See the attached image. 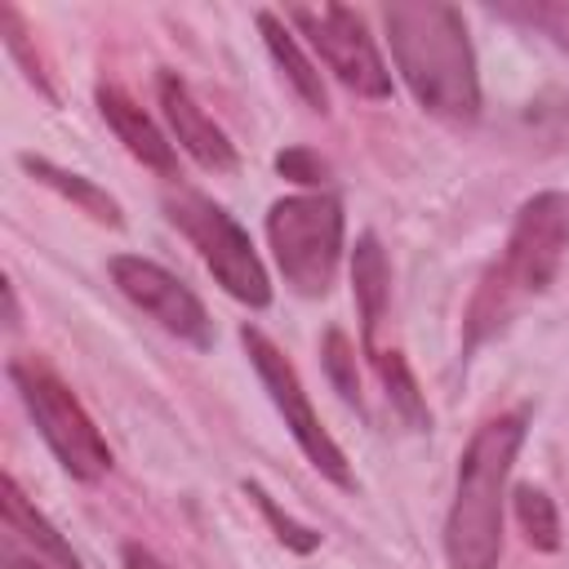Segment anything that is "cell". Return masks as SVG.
I'll list each match as a JSON object with an SVG mask.
<instances>
[{
    "label": "cell",
    "mask_w": 569,
    "mask_h": 569,
    "mask_svg": "<svg viewBox=\"0 0 569 569\" xmlns=\"http://www.w3.org/2000/svg\"><path fill=\"white\" fill-rule=\"evenodd\" d=\"M391 62L413 102L440 120L480 116V76L467 22L445 0H391L382 4Z\"/></svg>",
    "instance_id": "cell-1"
},
{
    "label": "cell",
    "mask_w": 569,
    "mask_h": 569,
    "mask_svg": "<svg viewBox=\"0 0 569 569\" xmlns=\"http://www.w3.org/2000/svg\"><path fill=\"white\" fill-rule=\"evenodd\" d=\"M529 436V413L511 409L485 418L467 440L453 476V502L445 516V560L449 569H498L502 560V493L516 453Z\"/></svg>",
    "instance_id": "cell-2"
},
{
    "label": "cell",
    "mask_w": 569,
    "mask_h": 569,
    "mask_svg": "<svg viewBox=\"0 0 569 569\" xmlns=\"http://www.w3.org/2000/svg\"><path fill=\"white\" fill-rule=\"evenodd\" d=\"M569 249V196L565 191H538L516 209L511 236L502 244V258L485 271L471 307H467V347L485 342L502 329V320L533 293H542Z\"/></svg>",
    "instance_id": "cell-3"
},
{
    "label": "cell",
    "mask_w": 569,
    "mask_h": 569,
    "mask_svg": "<svg viewBox=\"0 0 569 569\" xmlns=\"http://www.w3.org/2000/svg\"><path fill=\"white\" fill-rule=\"evenodd\" d=\"M342 200L333 191L284 196L267 209V240L284 284L302 298H325L342 262Z\"/></svg>",
    "instance_id": "cell-4"
},
{
    "label": "cell",
    "mask_w": 569,
    "mask_h": 569,
    "mask_svg": "<svg viewBox=\"0 0 569 569\" xmlns=\"http://www.w3.org/2000/svg\"><path fill=\"white\" fill-rule=\"evenodd\" d=\"M9 382L22 396L40 440L53 449V458L62 462L67 476L93 485L111 471V449H107L102 431L93 427L84 405L71 396V387L49 365H40L36 356H18V360H9Z\"/></svg>",
    "instance_id": "cell-5"
},
{
    "label": "cell",
    "mask_w": 569,
    "mask_h": 569,
    "mask_svg": "<svg viewBox=\"0 0 569 569\" xmlns=\"http://www.w3.org/2000/svg\"><path fill=\"white\" fill-rule=\"evenodd\" d=\"M164 213L169 222L191 240V249L204 258V267L213 271V280L244 307L262 311L271 307V280H267V267L262 258L253 253L244 227L218 204L209 200L204 191H191V187H173L164 191Z\"/></svg>",
    "instance_id": "cell-6"
},
{
    "label": "cell",
    "mask_w": 569,
    "mask_h": 569,
    "mask_svg": "<svg viewBox=\"0 0 569 569\" xmlns=\"http://www.w3.org/2000/svg\"><path fill=\"white\" fill-rule=\"evenodd\" d=\"M240 347H244V356H249V365H253L258 382L267 387V396H271L276 413L284 418V427H289L293 445L307 453V462H311L325 480H333L338 489H356L351 462H347V453L338 449V440L325 431L320 413L311 409V400H307V391H302V378H298L293 360H289V356H284V351H280L262 329H253V325H240Z\"/></svg>",
    "instance_id": "cell-7"
},
{
    "label": "cell",
    "mask_w": 569,
    "mask_h": 569,
    "mask_svg": "<svg viewBox=\"0 0 569 569\" xmlns=\"http://www.w3.org/2000/svg\"><path fill=\"white\" fill-rule=\"evenodd\" d=\"M284 22H293L307 44L320 53V62L360 98H391V71L365 27V18L347 4H289L284 9Z\"/></svg>",
    "instance_id": "cell-8"
},
{
    "label": "cell",
    "mask_w": 569,
    "mask_h": 569,
    "mask_svg": "<svg viewBox=\"0 0 569 569\" xmlns=\"http://www.w3.org/2000/svg\"><path fill=\"white\" fill-rule=\"evenodd\" d=\"M107 271H111V284L142 316H151L164 333H173V338H182V342H191L200 351L213 347V320H209L204 302L169 267H160V262H151L142 253H116L107 262Z\"/></svg>",
    "instance_id": "cell-9"
},
{
    "label": "cell",
    "mask_w": 569,
    "mask_h": 569,
    "mask_svg": "<svg viewBox=\"0 0 569 569\" xmlns=\"http://www.w3.org/2000/svg\"><path fill=\"white\" fill-rule=\"evenodd\" d=\"M156 93H160V107H164V120L173 129V142L209 173H236L240 156H236V142L222 133V124L196 102V93L187 89V80L178 71H160L156 76Z\"/></svg>",
    "instance_id": "cell-10"
},
{
    "label": "cell",
    "mask_w": 569,
    "mask_h": 569,
    "mask_svg": "<svg viewBox=\"0 0 569 569\" xmlns=\"http://www.w3.org/2000/svg\"><path fill=\"white\" fill-rule=\"evenodd\" d=\"M93 98H98L102 120L111 124V133L124 142V151H129L138 164L156 169L160 178H178V151H173V142L156 129V120H151L124 89H116V84H98Z\"/></svg>",
    "instance_id": "cell-11"
},
{
    "label": "cell",
    "mask_w": 569,
    "mask_h": 569,
    "mask_svg": "<svg viewBox=\"0 0 569 569\" xmlns=\"http://www.w3.org/2000/svg\"><path fill=\"white\" fill-rule=\"evenodd\" d=\"M0 520H4V538L27 547L31 556H40V560H49L58 569H80V556L71 551V542L49 525L44 511H36V502L18 489L13 476L0 480Z\"/></svg>",
    "instance_id": "cell-12"
},
{
    "label": "cell",
    "mask_w": 569,
    "mask_h": 569,
    "mask_svg": "<svg viewBox=\"0 0 569 569\" xmlns=\"http://www.w3.org/2000/svg\"><path fill=\"white\" fill-rule=\"evenodd\" d=\"M351 293L360 311V347L382 342V325L391 311V267L373 231H365L351 249Z\"/></svg>",
    "instance_id": "cell-13"
},
{
    "label": "cell",
    "mask_w": 569,
    "mask_h": 569,
    "mask_svg": "<svg viewBox=\"0 0 569 569\" xmlns=\"http://www.w3.org/2000/svg\"><path fill=\"white\" fill-rule=\"evenodd\" d=\"M258 31H262V44H267V53L276 58V67L284 71V80L293 84V93L311 107V111H329V93H325V80H320V71H316V62L302 53V44H298V36L284 27V18L280 13H271V9H262L258 13Z\"/></svg>",
    "instance_id": "cell-14"
},
{
    "label": "cell",
    "mask_w": 569,
    "mask_h": 569,
    "mask_svg": "<svg viewBox=\"0 0 569 569\" xmlns=\"http://www.w3.org/2000/svg\"><path fill=\"white\" fill-rule=\"evenodd\" d=\"M18 164H22L40 187L58 191V196H62V200H71L80 213H89L93 222H102V227H124V213H120L116 196H107L93 178L71 173V169H62V164H53V160H44V156H31V151H22V156H18Z\"/></svg>",
    "instance_id": "cell-15"
},
{
    "label": "cell",
    "mask_w": 569,
    "mask_h": 569,
    "mask_svg": "<svg viewBox=\"0 0 569 569\" xmlns=\"http://www.w3.org/2000/svg\"><path fill=\"white\" fill-rule=\"evenodd\" d=\"M365 356H369V365H373V373H378V382H382L391 409H396L413 431H427V427H431V409H427V400H422V391H418V378L409 373L400 347L378 342V347H365Z\"/></svg>",
    "instance_id": "cell-16"
},
{
    "label": "cell",
    "mask_w": 569,
    "mask_h": 569,
    "mask_svg": "<svg viewBox=\"0 0 569 569\" xmlns=\"http://www.w3.org/2000/svg\"><path fill=\"white\" fill-rule=\"evenodd\" d=\"M511 507H516L520 533L529 538L533 551H560V516H556V502H551L542 489H533V485H516Z\"/></svg>",
    "instance_id": "cell-17"
},
{
    "label": "cell",
    "mask_w": 569,
    "mask_h": 569,
    "mask_svg": "<svg viewBox=\"0 0 569 569\" xmlns=\"http://www.w3.org/2000/svg\"><path fill=\"white\" fill-rule=\"evenodd\" d=\"M489 13L502 18V22L529 27V31L547 36L556 49L569 53V4H560V0H516V4H489Z\"/></svg>",
    "instance_id": "cell-18"
},
{
    "label": "cell",
    "mask_w": 569,
    "mask_h": 569,
    "mask_svg": "<svg viewBox=\"0 0 569 569\" xmlns=\"http://www.w3.org/2000/svg\"><path fill=\"white\" fill-rule=\"evenodd\" d=\"M320 360H325V373H329L333 391H338L347 405L365 409V400H360V378H356V347H351V338H347L342 329H329V333H325Z\"/></svg>",
    "instance_id": "cell-19"
},
{
    "label": "cell",
    "mask_w": 569,
    "mask_h": 569,
    "mask_svg": "<svg viewBox=\"0 0 569 569\" xmlns=\"http://www.w3.org/2000/svg\"><path fill=\"white\" fill-rule=\"evenodd\" d=\"M240 489H244V493L253 498V507L262 511V520H267V525L276 529V538H280V542L289 547V551H298V556H311V551L320 547V533H316V529H307V525H298V520H293L289 511H280V507H276V498H271V493H267L262 485L244 480Z\"/></svg>",
    "instance_id": "cell-20"
},
{
    "label": "cell",
    "mask_w": 569,
    "mask_h": 569,
    "mask_svg": "<svg viewBox=\"0 0 569 569\" xmlns=\"http://www.w3.org/2000/svg\"><path fill=\"white\" fill-rule=\"evenodd\" d=\"M0 31H4V44H9V53L18 58L22 76H27L44 98H53V89H49V80H44V71H40V62H36V58H31V49H27V27H22V13H18L13 4H4V9H0Z\"/></svg>",
    "instance_id": "cell-21"
},
{
    "label": "cell",
    "mask_w": 569,
    "mask_h": 569,
    "mask_svg": "<svg viewBox=\"0 0 569 569\" xmlns=\"http://www.w3.org/2000/svg\"><path fill=\"white\" fill-rule=\"evenodd\" d=\"M276 173L289 178V182H298V187H316V191L329 182V164L311 147H284L276 156Z\"/></svg>",
    "instance_id": "cell-22"
},
{
    "label": "cell",
    "mask_w": 569,
    "mask_h": 569,
    "mask_svg": "<svg viewBox=\"0 0 569 569\" xmlns=\"http://www.w3.org/2000/svg\"><path fill=\"white\" fill-rule=\"evenodd\" d=\"M0 565H4V569H58V565L31 556L27 547H18L13 538H0Z\"/></svg>",
    "instance_id": "cell-23"
},
{
    "label": "cell",
    "mask_w": 569,
    "mask_h": 569,
    "mask_svg": "<svg viewBox=\"0 0 569 569\" xmlns=\"http://www.w3.org/2000/svg\"><path fill=\"white\" fill-rule=\"evenodd\" d=\"M120 556H124V569H169L156 551H147V547H138V542H124Z\"/></svg>",
    "instance_id": "cell-24"
},
{
    "label": "cell",
    "mask_w": 569,
    "mask_h": 569,
    "mask_svg": "<svg viewBox=\"0 0 569 569\" xmlns=\"http://www.w3.org/2000/svg\"><path fill=\"white\" fill-rule=\"evenodd\" d=\"M4 325L9 329H18V293H13V284L4 280Z\"/></svg>",
    "instance_id": "cell-25"
}]
</instances>
